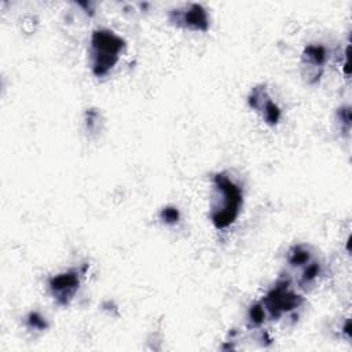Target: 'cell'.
Masks as SVG:
<instances>
[{"instance_id":"obj_7","label":"cell","mask_w":352,"mask_h":352,"mask_svg":"<svg viewBox=\"0 0 352 352\" xmlns=\"http://www.w3.org/2000/svg\"><path fill=\"white\" fill-rule=\"evenodd\" d=\"M327 62V51L320 44H308L301 55L302 77L308 84H316Z\"/></svg>"},{"instance_id":"obj_3","label":"cell","mask_w":352,"mask_h":352,"mask_svg":"<svg viewBox=\"0 0 352 352\" xmlns=\"http://www.w3.org/2000/svg\"><path fill=\"white\" fill-rule=\"evenodd\" d=\"M260 302L265 311L267 319L279 320L283 316L294 314L302 305L304 298L294 290L287 278H282L265 293Z\"/></svg>"},{"instance_id":"obj_6","label":"cell","mask_w":352,"mask_h":352,"mask_svg":"<svg viewBox=\"0 0 352 352\" xmlns=\"http://www.w3.org/2000/svg\"><path fill=\"white\" fill-rule=\"evenodd\" d=\"M248 104L253 109L267 125H276L282 117V110L272 99L265 84L254 85L248 95Z\"/></svg>"},{"instance_id":"obj_5","label":"cell","mask_w":352,"mask_h":352,"mask_svg":"<svg viewBox=\"0 0 352 352\" xmlns=\"http://www.w3.org/2000/svg\"><path fill=\"white\" fill-rule=\"evenodd\" d=\"M80 283L81 271L77 268H70L67 271L50 276L47 280V287L50 296L58 305L67 307L77 294Z\"/></svg>"},{"instance_id":"obj_12","label":"cell","mask_w":352,"mask_h":352,"mask_svg":"<svg viewBox=\"0 0 352 352\" xmlns=\"http://www.w3.org/2000/svg\"><path fill=\"white\" fill-rule=\"evenodd\" d=\"M267 319V315H265V311L261 305V302H254L249 311H248V323L250 327H258L261 326Z\"/></svg>"},{"instance_id":"obj_14","label":"cell","mask_w":352,"mask_h":352,"mask_svg":"<svg viewBox=\"0 0 352 352\" xmlns=\"http://www.w3.org/2000/svg\"><path fill=\"white\" fill-rule=\"evenodd\" d=\"M337 124H340L341 131L345 133H349L351 131V109L349 106H342L338 109L336 116Z\"/></svg>"},{"instance_id":"obj_1","label":"cell","mask_w":352,"mask_h":352,"mask_svg":"<svg viewBox=\"0 0 352 352\" xmlns=\"http://www.w3.org/2000/svg\"><path fill=\"white\" fill-rule=\"evenodd\" d=\"M209 217L216 230L231 227L243 208V187L227 172H216L210 179Z\"/></svg>"},{"instance_id":"obj_11","label":"cell","mask_w":352,"mask_h":352,"mask_svg":"<svg viewBox=\"0 0 352 352\" xmlns=\"http://www.w3.org/2000/svg\"><path fill=\"white\" fill-rule=\"evenodd\" d=\"M84 124H85V129L89 133H98L100 131V125L103 124L100 111L98 109H88L84 116Z\"/></svg>"},{"instance_id":"obj_9","label":"cell","mask_w":352,"mask_h":352,"mask_svg":"<svg viewBox=\"0 0 352 352\" xmlns=\"http://www.w3.org/2000/svg\"><path fill=\"white\" fill-rule=\"evenodd\" d=\"M301 270L302 271L298 278V286H301V287H307V286L312 285L320 275V264L315 258L312 261H309L307 265H304Z\"/></svg>"},{"instance_id":"obj_10","label":"cell","mask_w":352,"mask_h":352,"mask_svg":"<svg viewBox=\"0 0 352 352\" xmlns=\"http://www.w3.org/2000/svg\"><path fill=\"white\" fill-rule=\"evenodd\" d=\"M25 326L29 331L33 333H41L44 330L48 329V322L45 319V316H43L40 312L37 311H30L26 316H25Z\"/></svg>"},{"instance_id":"obj_13","label":"cell","mask_w":352,"mask_h":352,"mask_svg":"<svg viewBox=\"0 0 352 352\" xmlns=\"http://www.w3.org/2000/svg\"><path fill=\"white\" fill-rule=\"evenodd\" d=\"M160 220L166 226H175L180 221V212L176 206H165L160 210Z\"/></svg>"},{"instance_id":"obj_8","label":"cell","mask_w":352,"mask_h":352,"mask_svg":"<svg viewBox=\"0 0 352 352\" xmlns=\"http://www.w3.org/2000/svg\"><path fill=\"white\" fill-rule=\"evenodd\" d=\"M312 260H314L312 252H311L309 246L304 245V243H298V245L292 246L286 253V261L292 267L302 268L304 265H307Z\"/></svg>"},{"instance_id":"obj_2","label":"cell","mask_w":352,"mask_h":352,"mask_svg":"<svg viewBox=\"0 0 352 352\" xmlns=\"http://www.w3.org/2000/svg\"><path fill=\"white\" fill-rule=\"evenodd\" d=\"M125 48V40L111 29H95L91 33L88 48L91 73L98 78L110 74L120 62Z\"/></svg>"},{"instance_id":"obj_4","label":"cell","mask_w":352,"mask_h":352,"mask_svg":"<svg viewBox=\"0 0 352 352\" xmlns=\"http://www.w3.org/2000/svg\"><path fill=\"white\" fill-rule=\"evenodd\" d=\"M168 21L175 28L190 32H208L210 26L206 8L198 3H187L170 10Z\"/></svg>"}]
</instances>
